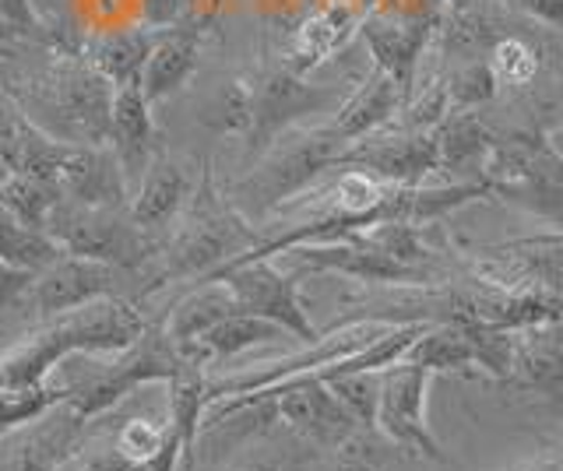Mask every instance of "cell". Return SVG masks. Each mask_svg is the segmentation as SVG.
Listing matches in <instances>:
<instances>
[{"mask_svg":"<svg viewBox=\"0 0 563 471\" xmlns=\"http://www.w3.org/2000/svg\"><path fill=\"white\" fill-rule=\"evenodd\" d=\"M201 57V32L194 29H163L152 46V54L141 67V92L148 102H158L166 96H176L190 81V75L198 71Z\"/></svg>","mask_w":563,"mask_h":471,"instance_id":"22","label":"cell"},{"mask_svg":"<svg viewBox=\"0 0 563 471\" xmlns=\"http://www.w3.org/2000/svg\"><path fill=\"white\" fill-rule=\"evenodd\" d=\"M0 22H4L14 36H32V32H40V22H35L29 0H0Z\"/></svg>","mask_w":563,"mask_h":471,"instance_id":"34","label":"cell"},{"mask_svg":"<svg viewBox=\"0 0 563 471\" xmlns=\"http://www.w3.org/2000/svg\"><path fill=\"white\" fill-rule=\"evenodd\" d=\"M46 233L64 254L113 265L120 271L152 265V257L163 247V239L137 229L128 208H88L67 198H60V204L49 212Z\"/></svg>","mask_w":563,"mask_h":471,"instance_id":"4","label":"cell"},{"mask_svg":"<svg viewBox=\"0 0 563 471\" xmlns=\"http://www.w3.org/2000/svg\"><path fill=\"white\" fill-rule=\"evenodd\" d=\"M510 388L545 394L556 405L563 391V348L560 321L515 330V362H510Z\"/></svg>","mask_w":563,"mask_h":471,"instance_id":"19","label":"cell"},{"mask_svg":"<svg viewBox=\"0 0 563 471\" xmlns=\"http://www.w3.org/2000/svg\"><path fill=\"white\" fill-rule=\"evenodd\" d=\"M229 313H240L236 303H233V295H229V289L222 282H201L198 292H190L187 300H180L169 310V317L163 321V327H166V335L176 345H184V341L201 338L208 327H216L219 321H225Z\"/></svg>","mask_w":563,"mask_h":471,"instance_id":"25","label":"cell"},{"mask_svg":"<svg viewBox=\"0 0 563 471\" xmlns=\"http://www.w3.org/2000/svg\"><path fill=\"white\" fill-rule=\"evenodd\" d=\"M518 4L532 14V19L553 25V29L563 22V0H518Z\"/></svg>","mask_w":563,"mask_h":471,"instance_id":"36","label":"cell"},{"mask_svg":"<svg viewBox=\"0 0 563 471\" xmlns=\"http://www.w3.org/2000/svg\"><path fill=\"white\" fill-rule=\"evenodd\" d=\"M360 32L374 54V67L391 78L409 99L416 92L419 57L430 43V19H363Z\"/></svg>","mask_w":563,"mask_h":471,"instance_id":"15","label":"cell"},{"mask_svg":"<svg viewBox=\"0 0 563 471\" xmlns=\"http://www.w3.org/2000/svg\"><path fill=\"white\" fill-rule=\"evenodd\" d=\"M64 190L57 180H43V177H22V172H11V177L0 183V208L14 218L29 225V229H43L49 212L60 204Z\"/></svg>","mask_w":563,"mask_h":471,"instance_id":"26","label":"cell"},{"mask_svg":"<svg viewBox=\"0 0 563 471\" xmlns=\"http://www.w3.org/2000/svg\"><path fill=\"white\" fill-rule=\"evenodd\" d=\"M286 254H292L299 265L310 271H339L345 278H356V282L412 285L419 278H427V274L398 265L391 257L377 254L374 247H366L360 236H345V239H331V243H303V247H292Z\"/></svg>","mask_w":563,"mask_h":471,"instance_id":"14","label":"cell"},{"mask_svg":"<svg viewBox=\"0 0 563 471\" xmlns=\"http://www.w3.org/2000/svg\"><path fill=\"white\" fill-rule=\"evenodd\" d=\"M560 260L563 239L560 233L515 239L500 247H486L475 254L472 271L475 282L504 289V292H560Z\"/></svg>","mask_w":563,"mask_h":471,"instance_id":"11","label":"cell"},{"mask_svg":"<svg viewBox=\"0 0 563 471\" xmlns=\"http://www.w3.org/2000/svg\"><path fill=\"white\" fill-rule=\"evenodd\" d=\"M120 268L85 260L75 254H60L53 265L32 274V285L25 292V303L40 321L57 317L64 310L85 306L102 295H120Z\"/></svg>","mask_w":563,"mask_h":471,"instance_id":"12","label":"cell"},{"mask_svg":"<svg viewBox=\"0 0 563 471\" xmlns=\"http://www.w3.org/2000/svg\"><path fill=\"white\" fill-rule=\"evenodd\" d=\"M342 99V89L334 85H310L303 75L278 67L261 85H254V124L246 134V155L257 159L282 134H289L292 124L310 113H334Z\"/></svg>","mask_w":563,"mask_h":471,"instance_id":"8","label":"cell"},{"mask_svg":"<svg viewBox=\"0 0 563 471\" xmlns=\"http://www.w3.org/2000/svg\"><path fill=\"white\" fill-rule=\"evenodd\" d=\"M106 145L117 155L123 177L141 180V172L152 162V145H155V127H152V102L141 92V85H117L110 99V134Z\"/></svg>","mask_w":563,"mask_h":471,"instance_id":"17","label":"cell"},{"mask_svg":"<svg viewBox=\"0 0 563 471\" xmlns=\"http://www.w3.org/2000/svg\"><path fill=\"white\" fill-rule=\"evenodd\" d=\"M401 106H405V92L374 67V75L363 78V85H356V89L339 102V110L331 113L328 124H321L317 131L339 148H349V145H356L360 137L391 124L401 113Z\"/></svg>","mask_w":563,"mask_h":471,"instance_id":"13","label":"cell"},{"mask_svg":"<svg viewBox=\"0 0 563 471\" xmlns=\"http://www.w3.org/2000/svg\"><path fill=\"white\" fill-rule=\"evenodd\" d=\"M187 201L190 208L184 215L180 233L166 239L152 257L155 271L148 289H141V295L166 289L169 282H184V278H205L211 271H219L225 260H233L243 250H251L254 243H261L246 215L216 190L211 169H205L201 183L190 190Z\"/></svg>","mask_w":563,"mask_h":471,"instance_id":"2","label":"cell"},{"mask_svg":"<svg viewBox=\"0 0 563 471\" xmlns=\"http://www.w3.org/2000/svg\"><path fill=\"white\" fill-rule=\"evenodd\" d=\"M448 8H451L454 14H465V11L472 8V0H448Z\"/></svg>","mask_w":563,"mask_h":471,"instance_id":"39","label":"cell"},{"mask_svg":"<svg viewBox=\"0 0 563 471\" xmlns=\"http://www.w3.org/2000/svg\"><path fill=\"white\" fill-rule=\"evenodd\" d=\"M360 22H363V8L349 4V0H334V4L310 14V19L296 29L292 46H289L292 60L286 67L296 75H307L310 67L324 64L331 54H339V49L360 32Z\"/></svg>","mask_w":563,"mask_h":471,"instance_id":"21","label":"cell"},{"mask_svg":"<svg viewBox=\"0 0 563 471\" xmlns=\"http://www.w3.org/2000/svg\"><path fill=\"white\" fill-rule=\"evenodd\" d=\"M64 250L53 243L49 233L43 229H29V225L14 222L4 208H0V260L11 268L22 271H43L46 265H53Z\"/></svg>","mask_w":563,"mask_h":471,"instance_id":"27","label":"cell"},{"mask_svg":"<svg viewBox=\"0 0 563 471\" xmlns=\"http://www.w3.org/2000/svg\"><path fill=\"white\" fill-rule=\"evenodd\" d=\"M25 92H14L22 99V113H43L35 127H46L49 137L64 145H106L110 134V99L113 85L78 57H57L46 71L25 78Z\"/></svg>","mask_w":563,"mask_h":471,"instance_id":"3","label":"cell"},{"mask_svg":"<svg viewBox=\"0 0 563 471\" xmlns=\"http://www.w3.org/2000/svg\"><path fill=\"white\" fill-rule=\"evenodd\" d=\"M190 177L180 162L152 155V162L141 172V183L128 201V215L137 229H145L148 236L158 239V233L169 229V222L184 212V204L190 198Z\"/></svg>","mask_w":563,"mask_h":471,"instance_id":"18","label":"cell"},{"mask_svg":"<svg viewBox=\"0 0 563 471\" xmlns=\"http://www.w3.org/2000/svg\"><path fill=\"white\" fill-rule=\"evenodd\" d=\"M493 134L479 116L468 110L448 113L433 127L437 142V172H448L451 183H479Z\"/></svg>","mask_w":563,"mask_h":471,"instance_id":"20","label":"cell"},{"mask_svg":"<svg viewBox=\"0 0 563 471\" xmlns=\"http://www.w3.org/2000/svg\"><path fill=\"white\" fill-rule=\"evenodd\" d=\"M110 444L120 461L128 464H148L166 444V418H128L120 429L110 433Z\"/></svg>","mask_w":563,"mask_h":471,"instance_id":"30","label":"cell"},{"mask_svg":"<svg viewBox=\"0 0 563 471\" xmlns=\"http://www.w3.org/2000/svg\"><path fill=\"white\" fill-rule=\"evenodd\" d=\"M158 32L163 29H148V25L123 29V32H102V36L85 43L81 60L92 67L96 75L110 81L113 89L117 85H131L141 78V67H145Z\"/></svg>","mask_w":563,"mask_h":471,"instance_id":"23","label":"cell"},{"mask_svg":"<svg viewBox=\"0 0 563 471\" xmlns=\"http://www.w3.org/2000/svg\"><path fill=\"white\" fill-rule=\"evenodd\" d=\"M184 0H141V25L148 29H169L180 19Z\"/></svg>","mask_w":563,"mask_h":471,"instance_id":"35","label":"cell"},{"mask_svg":"<svg viewBox=\"0 0 563 471\" xmlns=\"http://www.w3.org/2000/svg\"><path fill=\"white\" fill-rule=\"evenodd\" d=\"M264 391L275 394L282 426L313 450H339L360 429L356 418L342 408V401L317 377H296Z\"/></svg>","mask_w":563,"mask_h":471,"instance_id":"10","label":"cell"},{"mask_svg":"<svg viewBox=\"0 0 563 471\" xmlns=\"http://www.w3.org/2000/svg\"><path fill=\"white\" fill-rule=\"evenodd\" d=\"M141 310L123 295H102L43 321L32 335L0 352V391H29L46 383L53 366L78 352H123L145 330Z\"/></svg>","mask_w":563,"mask_h":471,"instance_id":"1","label":"cell"},{"mask_svg":"<svg viewBox=\"0 0 563 471\" xmlns=\"http://www.w3.org/2000/svg\"><path fill=\"white\" fill-rule=\"evenodd\" d=\"M444 85H448L451 113L454 110H475V106H483V102H489L493 96H497V89H500V81H497V75H493L489 60H472L465 67H457V71Z\"/></svg>","mask_w":563,"mask_h":471,"instance_id":"32","label":"cell"},{"mask_svg":"<svg viewBox=\"0 0 563 471\" xmlns=\"http://www.w3.org/2000/svg\"><path fill=\"white\" fill-rule=\"evenodd\" d=\"M32 285V271L11 268L0 260V313H11L25 303V292Z\"/></svg>","mask_w":563,"mask_h":471,"instance_id":"33","label":"cell"},{"mask_svg":"<svg viewBox=\"0 0 563 471\" xmlns=\"http://www.w3.org/2000/svg\"><path fill=\"white\" fill-rule=\"evenodd\" d=\"M205 120H208V127H216L219 134L246 137L251 134V124H254V85L246 78L222 81Z\"/></svg>","mask_w":563,"mask_h":471,"instance_id":"28","label":"cell"},{"mask_svg":"<svg viewBox=\"0 0 563 471\" xmlns=\"http://www.w3.org/2000/svg\"><path fill=\"white\" fill-rule=\"evenodd\" d=\"M507 471H563V461H560V453H556V450H550V453H539V458L521 461V464L507 468Z\"/></svg>","mask_w":563,"mask_h":471,"instance_id":"38","label":"cell"},{"mask_svg":"<svg viewBox=\"0 0 563 471\" xmlns=\"http://www.w3.org/2000/svg\"><path fill=\"white\" fill-rule=\"evenodd\" d=\"M67 201L88 208H128V177L110 145H70L57 177Z\"/></svg>","mask_w":563,"mask_h":471,"instance_id":"16","label":"cell"},{"mask_svg":"<svg viewBox=\"0 0 563 471\" xmlns=\"http://www.w3.org/2000/svg\"><path fill=\"white\" fill-rule=\"evenodd\" d=\"M328 391L342 401V408L356 418L360 426H374L377 401H380V370H352L334 373L324 380Z\"/></svg>","mask_w":563,"mask_h":471,"instance_id":"29","label":"cell"},{"mask_svg":"<svg viewBox=\"0 0 563 471\" xmlns=\"http://www.w3.org/2000/svg\"><path fill=\"white\" fill-rule=\"evenodd\" d=\"M8 177H11V172H8V166H4V162H0V183H4Z\"/></svg>","mask_w":563,"mask_h":471,"instance_id":"40","label":"cell"},{"mask_svg":"<svg viewBox=\"0 0 563 471\" xmlns=\"http://www.w3.org/2000/svg\"><path fill=\"white\" fill-rule=\"evenodd\" d=\"M430 373L412 362H391L380 370V401H377V418L374 426L391 440L398 450H412L419 458L448 464L451 458L444 447L437 444V436L427 423V388Z\"/></svg>","mask_w":563,"mask_h":471,"instance_id":"7","label":"cell"},{"mask_svg":"<svg viewBox=\"0 0 563 471\" xmlns=\"http://www.w3.org/2000/svg\"><path fill=\"white\" fill-rule=\"evenodd\" d=\"M201 282H222L240 313L278 324L289 338H299L303 345L317 338V327L299 300V282L292 274H282L272 265V257L229 260L219 271L205 274Z\"/></svg>","mask_w":563,"mask_h":471,"instance_id":"6","label":"cell"},{"mask_svg":"<svg viewBox=\"0 0 563 471\" xmlns=\"http://www.w3.org/2000/svg\"><path fill=\"white\" fill-rule=\"evenodd\" d=\"M339 155L342 148L328 142L317 127L310 134L292 137V142L282 134V142L257 155L261 166H254V172H246L240 183H233V190H229L233 201L229 204H246L254 215H268L286 198L303 194L324 169L339 162Z\"/></svg>","mask_w":563,"mask_h":471,"instance_id":"5","label":"cell"},{"mask_svg":"<svg viewBox=\"0 0 563 471\" xmlns=\"http://www.w3.org/2000/svg\"><path fill=\"white\" fill-rule=\"evenodd\" d=\"M489 67H493V75H497V81L525 89V85H532L539 75V49L521 36H504L493 43Z\"/></svg>","mask_w":563,"mask_h":471,"instance_id":"31","label":"cell"},{"mask_svg":"<svg viewBox=\"0 0 563 471\" xmlns=\"http://www.w3.org/2000/svg\"><path fill=\"white\" fill-rule=\"evenodd\" d=\"M405 362L422 366L430 377L454 373V377H479L475 373V356L465 324H427L422 335L405 348Z\"/></svg>","mask_w":563,"mask_h":471,"instance_id":"24","label":"cell"},{"mask_svg":"<svg viewBox=\"0 0 563 471\" xmlns=\"http://www.w3.org/2000/svg\"><path fill=\"white\" fill-rule=\"evenodd\" d=\"M29 4H32V14H35V22H40V29L60 25V19H64V0H29Z\"/></svg>","mask_w":563,"mask_h":471,"instance_id":"37","label":"cell"},{"mask_svg":"<svg viewBox=\"0 0 563 471\" xmlns=\"http://www.w3.org/2000/svg\"><path fill=\"white\" fill-rule=\"evenodd\" d=\"M334 166L363 169L380 183L422 187V180L437 172V142L433 131H405L387 124L374 134L360 137L356 145L342 148Z\"/></svg>","mask_w":563,"mask_h":471,"instance_id":"9","label":"cell"}]
</instances>
